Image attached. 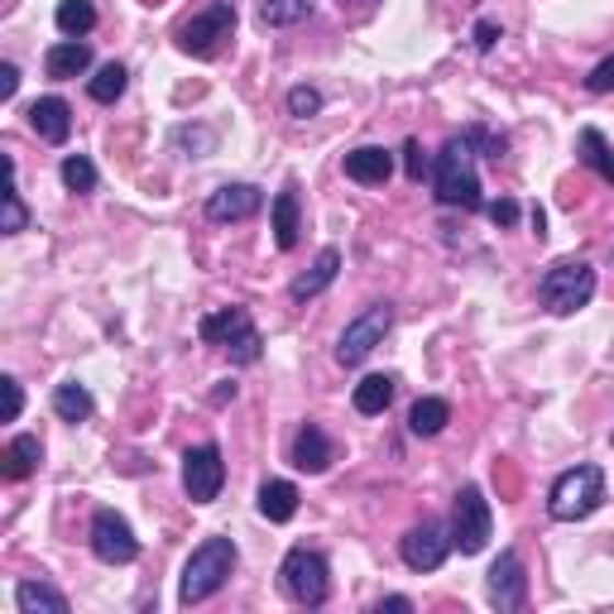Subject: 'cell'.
Listing matches in <instances>:
<instances>
[{
	"instance_id": "25",
	"label": "cell",
	"mask_w": 614,
	"mask_h": 614,
	"mask_svg": "<svg viewBox=\"0 0 614 614\" xmlns=\"http://www.w3.org/2000/svg\"><path fill=\"white\" fill-rule=\"evenodd\" d=\"M54 413L63 417V423H87L91 413H97V399H91V389L87 384H77V380H63L54 389Z\"/></svg>"
},
{
	"instance_id": "19",
	"label": "cell",
	"mask_w": 614,
	"mask_h": 614,
	"mask_svg": "<svg viewBox=\"0 0 614 614\" xmlns=\"http://www.w3.org/2000/svg\"><path fill=\"white\" fill-rule=\"evenodd\" d=\"M336 273H342V250H336V245H322L317 259H312V269L298 273V279L289 283V298H293V303H308V298H317V293L332 289Z\"/></svg>"
},
{
	"instance_id": "38",
	"label": "cell",
	"mask_w": 614,
	"mask_h": 614,
	"mask_svg": "<svg viewBox=\"0 0 614 614\" xmlns=\"http://www.w3.org/2000/svg\"><path fill=\"white\" fill-rule=\"evenodd\" d=\"M0 384H5V417H10V423H15V417H20V409H24V389H20V380H15V375H5V380H0Z\"/></svg>"
},
{
	"instance_id": "7",
	"label": "cell",
	"mask_w": 614,
	"mask_h": 614,
	"mask_svg": "<svg viewBox=\"0 0 614 614\" xmlns=\"http://www.w3.org/2000/svg\"><path fill=\"white\" fill-rule=\"evenodd\" d=\"M235 34V5L231 0H212L206 10H198L192 20L178 24V48L188 58H216L226 48V38Z\"/></svg>"
},
{
	"instance_id": "11",
	"label": "cell",
	"mask_w": 614,
	"mask_h": 614,
	"mask_svg": "<svg viewBox=\"0 0 614 614\" xmlns=\"http://www.w3.org/2000/svg\"><path fill=\"white\" fill-rule=\"evenodd\" d=\"M221 485H226V461H221V447L216 442H202L182 456V494L192 504H212Z\"/></svg>"
},
{
	"instance_id": "32",
	"label": "cell",
	"mask_w": 614,
	"mask_h": 614,
	"mask_svg": "<svg viewBox=\"0 0 614 614\" xmlns=\"http://www.w3.org/2000/svg\"><path fill=\"white\" fill-rule=\"evenodd\" d=\"M58 178L68 192H77V198H82V192H97V164H91L87 154H68V159L58 164Z\"/></svg>"
},
{
	"instance_id": "10",
	"label": "cell",
	"mask_w": 614,
	"mask_h": 614,
	"mask_svg": "<svg viewBox=\"0 0 614 614\" xmlns=\"http://www.w3.org/2000/svg\"><path fill=\"white\" fill-rule=\"evenodd\" d=\"M91 557L107 567H130L139 557V538L115 509H97L91 514Z\"/></svg>"
},
{
	"instance_id": "41",
	"label": "cell",
	"mask_w": 614,
	"mask_h": 614,
	"mask_svg": "<svg viewBox=\"0 0 614 614\" xmlns=\"http://www.w3.org/2000/svg\"><path fill=\"white\" fill-rule=\"evenodd\" d=\"M20 91V68L15 63H0V101H10Z\"/></svg>"
},
{
	"instance_id": "4",
	"label": "cell",
	"mask_w": 614,
	"mask_h": 614,
	"mask_svg": "<svg viewBox=\"0 0 614 614\" xmlns=\"http://www.w3.org/2000/svg\"><path fill=\"white\" fill-rule=\"evenodd\" d=\"M198 336L206 346H221L231 356V365H255L265 356V336H259V326L250 322V312L245 308H221V312H206L198 322Z\"/></svg>"
},
{
	"instance_id": "42",
	"label": "cell",
	"mask_w": 614,
	"mask_h": 614,
	"mask_svg": "<svg viewBox=\"0 0 614 614\" xmlns=\"http://www.w3.org/2000/svg\"><path fill=\"white\" fill-rule=\"evenodd\" d=\"M375 610H380V614H409V610H413V600H409V595H384Z\"/></svg>"
},
{
	"instance_id": "45",
	"label": "cell",
	"mask_w": 614,
	"mask_h": 614,
	"mask_svg": "<svg viewBox=\"0 0 614 614\" xmlns=\"http://www.w3.org/2000/svg\"><path fill=\"white\" fill-rule=\"evenodd\" d=\"M346 5H356V10H360V15H370V10H375V5H380V0H342V10H346Z\"/></svg>"
},
{
	"instance_id": "39",
	"label": "cell",
	"mask_w": 614,
	"mask_h": 614,
	"mask_svg": "<svg viewBox=\"0 0 614 614\" xmlns=\"http://www.w3.org/2000/svg\"><path fill=\"white\" fill-rule=\"evenodd\" d=\"M500 38H504V30H500L494 20H480V24H476V48H480V54H490Z\"/></svg>"
},
{
	"instance_id": "29",
	"label": "cell",
	"mask_w": 614,
	"mask_h": 614,
	"mask_svg": "<svg viewBox=\"0 0 614 614\" xmlns=\"http://www.w3.org/2000/svg\"><path fill=\"white\" fill-rule=\"evenodd\" d=\"M312 10H317V0H265V5H259V20H265L269 30H293V24L312 20Z\"/></svg>"
},
{
	"instance_id": "26",
	"label": "cell",
	"mask_w": 614,
	"mask_h": 614,
	"mask_svg": "<svg viewBox=\"0 0 614 614\" xmlns=\"http://www.w3.org/2000/svg\"><path fill=\"white\" fill-rule=\"evenodd\" d=\"M350 403H356L360 417H380L389 403H394V380H389V375H365L356 384V394H350Z\"/></svg>"
},
{
	"instance_id": "20",
	"label": "cell",
	"mask_w": 614,
	"mask_h": 614,
	"mask_svg": "<svg viewBox=\"0 0 614 614\" xmlns=\"http://www.w3.org/2000/svg\"><path fill=\"white\" fill-rule=\"evenodd\" d=\"M91 68V44L87 38H63L44 54V72L54 77V82H72V77H82Z\"/></svg>"
},
{
	"instance_id": "18",
	"label": "cell",
	"mask_w": 614,
	"mask_h": 614,
	"mask_svg": "<svg viewBox=\"0 0 614 614\" xmlns=\"http://www.w3.org/2000/svg\"><path fill=\"white\" fill-rule=\"evenodd\" d=\"M342 168H346L350 182H360V188H384L389 174H394V154L380 149V145H360V149L346 154Z\"/></svg>"
},
{
	"instance_id": "17",
	"label": "cell",
	"mask_w": 614,
	"mask_h": 614,
	"mask_svg": "<svg viewBox=\"0 0 614 614\" xmlns=\"http://www.w3.org/2000/svg\"><path fill=\"white\" fill-rule=\"evenodd\" d=\"M30 130L44 145H68L72 135V107L63 97H38L30 107Z\"/></svg>"
},
{
	"instance_id": "6",
	"label": "cell",
	"mask_w": 614,
	"mask_h": 614,
	"mask_svg": "<svg viewBox=\"0 0 614 614\" xmlns=\"http://www.w3.org/2000/svg\"><path fill=\"white\" fill-rule=\"evenodd\" d=\"M279 585L293 605L317 610V605H326V595H332V567H326V557L317 547H293L279 567Z\"/></svg>"
},
{
	"instance_id": "37",
	"label": "cell",
	"mask_w": 614,
	"mask_h": 614,
	"mask_svg": "<svg viewBox=\"0 0 614 614\" xmlns=\"http://www.w3.org/2000/svg\"><path fill=\"white\" fill-rule=\"evenodd\" d=\"M485 212H490L494 226H514V221H518V202L514 198H500V202H490Z\"/></svg>"
},
{
	"instance_id": "15",
	"label": "cell",
	"mask_w": 614,
	"mask_h": 614,
	"mask_svg": "<svg viewBox=\"0 0 614 614\" xmlns=\"http://www.w3.org/2000/svg\"><path fill=\"white\" fill-rule=\"evenodd\" d=\"M269 221H273V245H279V250H298V241H303V206H298L293 178L283 182L279 198L269 202Z\"/></svg>"
},
{
	"instance_id": "5",
	"label": "cell",
	"mask_w": 614,
	"mask_h": 614,
	"mask_svg": "<svg viewBox=\"0 0 614 614\" xmlns=\"http://www.w3.org/2000/svg\"><path fill=\"white\" fill-rule=\"evenodd\" d=\"M591 298H595V269L585 259H557L538 279V303L552 317H571V312L591 308Z\"/></svg>"
},
{
	"instance_id": "35",
	"label": "cell",
	"mask_w": 614,
	"mask_h": 614,
	"mask_svg": "<svg viewBox=\"0 0 614 614\" xmlns=\"http://www.w3.org/2000/svg\"><path fill=\"white\" fill-rule=\"evenodd\" d=\"M403 174H409V182H423V174H427V154L417 139H403Z\"/></svg>"
},
{
	"instance_id": "27",
	"label": "cell",
	"mask_w": 614,
	"mask_h": 614,
	"mask_svg": "<svg viewBox=\"0 0 614 614\" xmlns=\"http://www.w3.org/2000/svg\"><path fill=\"white\" fill-rule=\"evenodd\" d=\"M447 423H451L447 399H417L409 409V433L413 437H437V433H447Z\"/></svg>"
},
{
	"instance_id": "3",
	"label": "cell",
	"mask_w": 614,
	"mask_h": 614,
	"mask_svg": "<svg viewBox=\"0 0 614 614\" xmlns=\"http://www.w3.org/2000/svg\"><path fill=\"white\" fill-rule=\"evenodd\" d=\"M600 504H605V470L591 461L561 470L552 480V490H547V514H552L557 524H581V518H591Z\"/></svg>"
},
{
	"instance_id": "28",
	"label": "cell",
	"mask_w": 614,
	"mask_h": 614,
	"mask_svg": "<svg viewBox=\"0 0 614 614\" xmlns=\"http://www.w3.org/2000/svg\"><path fill=\"white\" fill-rule=\"evenodd\" d=\"M54 24L63 38H87L97 30V5H91V0H63L54 10Z\"/></svg>"
},
{
	"instance_id": "44",
	"label": "cell",
	"mask_w": 614,
	"mask_h": 614,
	"mask_svg": "<svg viewBox=\"0 0 614 614\" xmlns=\"http://www.w3.org/2000/svg\"><path fill=\"white\" fill-rule=\"evenodd\" d=\"M235 399V384H221V389H212V403L221 409V403H231Z\"/></svg>"
},
{
	"instance_id": "34",
	"label": "cell",
	"mask_w": 614,
	"mask_h": 614,
	"mask_svg": "<svg viewBox=\"0 0 614 614\" xmlns=\"http://www.w3.org/2000/svg\"><path fill=\"white\" fill-rule=\"evenodd\" d=\"M466 139L476 145V154H485V159H504V135H494V130L470 125V130H466Z\"/></svg>"
},
{
	"instance_id": "36",
	"label": "cell",
	"mask_w": 614,
	"mask_h": 614,
	"mask_svg": "<svg viewBox=\"0 0 614 614\" xmlns=\"http://www.w3.org/2000/svg\"><path fill=\"white\" fill-rule=\"evenodd\" d=\"M585 91H595V97H605V91H614V54L605 63H595L591 77H585Z\"/></svg>"
},
{
	"instance_id": "14",
	"label": "cell",
	"mask_w": 614,
	"mask_h": 614,
	"mask_svg": "<svg viewBox=\"0 0 614 614\" xmlns=\"http://www.w3.org/2000/svg\"><path fill=\"white\" fill-rule=\"evenodd\" d=\"M259 206H265V192H259L255 182H226V188H216L212 198H206V221L231 226V221H250Z\"/></svg>"
},
{
	"instance_id": "2",
	"label": "cell",
	"mask_w": 614,
	"mask_h": 614,
	"mask_svg": "<svg viewBox=\"0 0 614 614\" xmlns=\"http://www.w3.org/2000/svg\"><path fill=\"white\" fill-rule=\"evenodd\" d=\"M235 561H241V552H235L231 538H206L202 547H192L188 567H182V581H178V600L182 605H202V600H212L221 585L231 581Z\"/></svg>"
},
{
	"instance_id": "23",
	"label": "cell",
	"mask_w": 614,
	"mask_h": 614,
	"mask_svg": "<svg viewBox=\"0 0 614 614\" xmlns=\"http://www.w3.org/2000/svg\"><path fill=\"white\" fill-rule=\"evenodd\" d=\"M259 514L269 518V524H289L298 514V485L293 480H265L259 485Z\"/></svg>"
},
{
	"instance_id": "8",
	"label": "cell",
	"mask_w": 614,
	"mask_h": 614,
	"mask_svg": "<svg viewBox=\"0 0 614 614\" xmlns=\"http://www.w3.org/2000/svg\"><path fill=\"white\" fill-rule=\"evenodd\" d=\"M494 538V514H490V500L480 485H461L456 494V509H451V547L461 557H480Z\"/></svg>"
},
{
	"instance_id": "1",
	"label": "cell",
	"mask_w": 614,
	"mask_h": 614,
	"mask_svg": "<svg viewBox=\"0 0 614 614\" xmlns=\"http://www.w3.org/2000/svg\"><path fill=\"white\" fill-rule=\"evenodd\" d=\"M433 192L442 206H461V212L485 206V198H480V174H476V145L466 139V130L442 145L437 164H433Z\"/></svg>"
},
{
	"instance_id": "24",
	"label": "cell",
	"mask_w": 614,
	"mask_h": 614,
	"mask_svg": "<svg viewBox=\"0 0 614 614\" xmlns=\"http://www.w3.org/2000/svg\"><path fill=\"white\" fill-rule=\"evenodd\" d=\"M15 605H20V614H68V595L44 585V581H20Z\"/></svg>"
},
{
	"instance_id": "16",
	"label": "cell",
	"mask_w": 614,
	"mask_h": 614,
	"mask_svg": "<svg viewBox=\"0 0 614 614\" xmlns=\"http://www.w3.org/2000/svg\"><path fill=\"white\" fill-rule=\"evenodd\" d=\"M289 461H293L298 470H308V476H322V470L336 461V442L326 437L317 423H303V427H298V433H293Z\"/></svg>"
},
{
	"instance_id": "21",
	"label": "cell",
	"mask_w": 614,
	"mask_h": 614,
	"mask_svg": "<svg viewBox=\"0 0 614 614\" xmlns=\"http://www.w3.org/2000/svg\"><path fill=\"white\" fill-rule=\"evenodd\" d=\"M0 470H5V480H30L34 470H38V461H44V442L38 437H30V433H20V437H10L5 442V456H0Z\"/></svg>"
},
{
	"instance_id": "22",
	"label": "cell",
	"mask_w": 614,
	"mask_h": 614,
	"mask_svg": "<svg viewBox=\"0 0 614 614\" xmlns=\"http://www.w3.org/2000/svg\"><path fill=\"white\" fill-rule=\"evenodd\" d=\"M577 159L591 168L600 182H610V188H614V149H610V139L600 135L595 125H585L581 135H577Z\"/></svg>"
},
{
	"instance_id": "33",
	"label": "cell",
	"mask_w": 614,
	"mask_h": 614,
	"mask_svg": "<svg viewBox=\"0 0 614 614\" xmlns=\"http://www.w3.org/2000/svg\"><path fill=\"white\" fill-rule=\"evenodd\" d=\"M322 111V91L317 87H289V115L298 121H312Z\"/></svg>"
},
{
	"instance_id": "43",
	"label": "cell",
	"mask_w": 614,
	"mask_h": 614,
	"mask_svg": "<svg viewBox=\"0 0 614 614\" xmlns=\"http://www.w3.org/2000/svg\"><path fill=\"white\" fill-rule=\"evenodd\" d=\"M533 235H538V241H543V235H547V212H543V206H533Z\"/></svg>"
},
{
	"instance_id": "31",
	"label": "cell",
	"mask_w": 614,
	"mask_h": 614,
	"mask_svg": "<svg viewBox=\"0 0 614 614\" xmlns=\"http://www.w3.org/2000/svg\"><path fill=\"white\" fill-rule=\"evenodd\" d=\"M5 174H10V182H5V212H0V231L5 235H20V231H30V206H24V198H20V182H15V159H5Z\"/></svg>"
},
{
	"instance_id": "30",
	"label": "cell",
	"mask_w": 614,
	"mask_h": 614,
	"mask_svg": "<svg viewBox=\"0 0 614 614\" xmlns=\"http://www.w3.org/2000/svg\"><path fill=\"white\" fill-rule=\"evenodd\" d=\"M125 82H130L125 63H107V68H97V77H87V97L101 101V107H115L125 97Z\"/></svg>"
},
{
	"instance_id": "12",
	"label": "cell",
	"mask_w": 614,
	"mask_h": 614,
	"mask_svg": "<svg viewBox=\"0 0 614 614\" xmlns=\"http://www.w3.org/2000/svg\"><path fill=\"white\" fill-rule=\"evenodd\" d=\"M447 552H451V528H442V524H417L403 533V543H399L403 567L417 571V577L437 571L442 561H447Z\"/></svg>"
},
{
	"instance_id": "40",
	"label": "cell",
	"mask_w": 614,
	"mask_h": 614,
	"mask_svg": "<svg viewBox=\"0 0 614 614\" xmlns=\"http://www.w3.org/2000/svg\"><path fill=\"white\" fill-rule=\"evenodd\" d=\"M174 145H198V149H212V145H216V135H212V130H178V135H174Z\"/></svg>"
},
{
	"instance_id": "9",
	"label": "cell",
	"mask_w": 614,
	"mask_h": 614,
	"mask_svg": "<svg viewBox=\"0 0 614 614\" xmlns=\"http://www.w3.org/2000/svg\"><path fill=\"white\" fill-rule=\"evenodd\" d=\"M389 326H394V308H389V303H370L356 322H346L342 342H336V365H346V370L365 365L375 356V346H384Z\"/></svg>"
},
{
	"instance_id": "13",
	"label": "cell",
	"mask_w": 614,
	"mask_h": 614,
	"mask_svg": "<svg viewBox=\"0 0 614 614\" xmlns=\"http://www.w3.org/2000/svg\"><path fill=\"white\" fill-rule=\"evenodd\" d=\"M485 600L494 610H524L528 600V577H524V561L518 552H500L485 577Z\"/></svg>"
}]
</instances>
